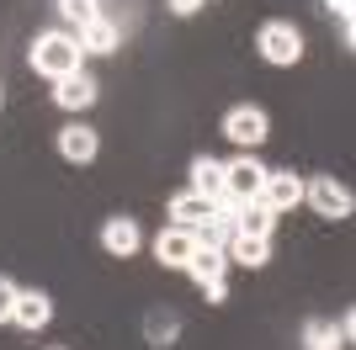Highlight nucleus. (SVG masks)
Wrapping results in <instances>:
<instances>
[{
  "label": "nucleus",
  "mask_w": 356,
  "mask_h": 350,
  "mask_svg": "<svg viewBox=\"0 0 356 350\" xmlns=\"http://www.w3.org/2000/svg\"><path fill=\"white\" fill-rule=\"evenodd\" d=\"M59 154L70 165H90L96 154H102V138H96V128H86V122H70V128H59Z\"/></svg>",
  "instance_id": "1a4fd4ad"
},
{
  "label": "nucleus",
  "mask_w": 356,
  "mask_h": 350,
  "mask_svg": "<svg viewBox=\"0 0 356 350\" xmlns=\"http://www.w3.org/2000/svg\"><path fill=\"white\" fill-rule=\"evenodd\" d=\"M74 43H80V53H112L122 43V32H118V22L96 16V22H86V27L74 32Z\"/></svg>",
  "instance_id": "ddd939ff"
},
{
  "label": "nucleus",
  "mask_w": 356,
  "mask_h": 350,
  "mask_svg": "<svg viewBox=\"0 0 356 350\" xmlns=\"http://www.w3.org/2000/svg\"><path fill=\"white\" fill-rule=\"evenodd\" d=\"M303 202H309L319 218L346 223V218H351V207H356V197H351V186H346V181H335V175H314L309 186H303Z\"/></svg>",
  "instance_id": "7ed1b4c3"
},
{
  "label": "nucleus",
  "mask_w": 356,
  "mask_h": 350,
  "mask_svg": "<svg viewBox=\"0 0 356 350\" xmlns=\"http://www.w3.org/2000/svg\"><path fill=\"white\" fill-rule=\"evenodd\" d=\"M54 350H64V345H54Z\"/></svg>",
  "instance_id": "b1692460"
},
{
  "label": "nucleus",
  "mask_w": 356,
  "mask_h": 350,
  "mask_svg": "<svg viewBox=\"0 0 356 350\" xmlns=\"http://www.w3.org/2000/svg\"><path fill=\"white\" fill-rule=\"evenodd\" d=\"M102 244L112 249V255H134L138 249V223L134 218H106L102 223Z\"/></svg>",
  "instance_id": "dca6fc26"
},
{
  "label": "nucleus",
  "mask_w": 356,
  "mask_h": 350,
  "mask_svg": "<svg viewBox=\"0 0 356 350\" xmlns=\"http://www.w3.org/2000/svg\"><path fill=\"white\" fill-rule=\"evenodd\" d=\"M223 138H229V144H239L245 154H255V149L271 138V122H266V112H261V106H234V112L223 117Z\"/></svg>",
  "instance_id": "39448f33"
},
{
  "label": "nucleus",
  "mask_w": 356,
  "mask_h": 350,
  "mask_svg": "<svg viewBox=\"0 0 356 350\" xmlns=\"http://www.w3.org/2000/svg\"><path fill=\"white\" fill-rule=\"evenodd\" d=\"M54 319V303H48V292H16V313H11V324H22V329H43V324Z\"/></svg>",
  "instance_id": "f8f14e48"
},
{
  "label": "nucleus",
  "mask_w": 356,
  "mask_h": 350,
  "mask_svg": "<svg viewBox=\"0 0 356 350\" xmlns=\"http://www.w3.org/2000/svg\"><path fill=\"white\" fill-rule=\"evenodd\" d=\"M16 292H22V287H16L11 276H0V324H11V313H16Z\"/></svg>",
  "instance_id": "aec40b11"
},
{
  "label": "nucleus",
  "mask_w": 356,
  "mask_h": 350,
  "mask_svg": "<svg viewBox=\"0 0 356 350\" xmlns=\"http://www.w3.org/2000/svg\"><path fill=\"white\" fill-rule=\"evenodd\" d=\"M213 212H218V202H213V197H202V191H181L176 202H170V218H176L181 228H202Z\"/></svg>",
  "instance_id": "9b49d317"
},
{
  "label": "nucleus",
  "mask_w": 356,
  "mask_h": 350,
  "mask_svg": "<svg viewBox=\"0 0 356 350\" xmlns=\"http://www.w3.org/2000/svg\"><path fill=\"white\" fill-rule=\"evenodd\" d=\"M223 255H229V265H250V271H261V265L271 260V244H266V239H250V233H234Z\"/></svg>",
  "instance_id": "4468645a"
},
{
  "label": "nucleus",
  "mask_w": 356,
  "mask_h": 350,
  "mask_svg": "<svg viewBox=\"0 0 356 350\" xmlns=\"http://www.w3.org/2000/svg\"><path fill=\"white\" fill-rule=\"evenodd\" d=\"M303 350H346V340H341V329H335V324L309 319V324H303Z\"/></svg>",
  "instance_id": "a211bd4d"
},
{
  "label": "nucleus",
  "mask_w": 356,
  "mask_h": 350,
  "mask_svg": "<svg viewBox=\"0 0 356 350\" xmlns=\"http://www.w3.org/2000/svg\"><path fill=\"white\" fill-rule=\"evenodd\" d=\"M59 16L80 32L86 22H96V16H102V6H96V0H59Z\"/></svg>",
  "instance_id": "6ab92c4d"
},
{
  "label": "nucleus",
  "mask_w": 356,
  "mask_h": 350,
  "mask_svg": "<svg viewBox=\"0 0 356 350\" xmlns=\"http://www.w3.org/2000/svg\"><path fill=\"white\" fill-rule=\"evenodd\" d=\"M261 181H266V165L255 160V154H239V160L223 165V197L218 207H245L261 197Z\"/></svg>",
  "instance_id": "f03ea898"
},
{
  "label": "nucleus",
  "mask_w": 356,
  "mask_h": 350,
  "mask_svg": "<svg viewBox=\"0 0 356 350\" xmlns=\"http://www.w3.org/2000/svg\"><path fill=\"white\" fill-rule=\"evenodd\" d=\"M271 228H277V212H266L261 202L234 207V233H250V239H271Z\"/></svg>",
  "instance_id": "2eb2a0df"
},
{
  "label": "nucleus",
  "mask_w": 356,
  "mask_h": 350,
  "mask_svg": "<svg viewBox=\"0 0 356 350\" xmlns=\"http://www.w3.org/2000/svg\"><path fill=\"white\" fill-rule=\"evenodd\" d=\"M0 101H6V96H0Z\"/></svg>",
  "instance_id": "393cba45"
},
{
  "label": "nucleus",
  "mask_w": 356,
  "mask_h": 350,
  "mask_svg": "<svg viewBox=\"0 0 356 350\" xmlns=\"http://www.w3.org/2000/svg\"><path fill=\"white\" fill-rule=\"evenodd\" d=\"M192 191H202V197L218 202V197H223V165L208 160V154H197V160H192Z\"/></svg>",
  "instance_id": "f3484780"
},
{
  "label": "nucleus",
  "mask_w": 356,
  "mask_h": 350,
  "mask_svg": "<svg viewBox=\"0 0 356 350\" xmlns=\"http://www.w3.org/2000/svg\"><path fill=\"white\" fill-rule=\"evenodd\" d=\"M192 249H197V228H181V223H170V228L154 239V255H160V265H170V271H186Z\"/></svg>",
  "instance_id": "0eeeda50"
},
{
  "label": "nucleus",
  "mask_w": 356,
  "mask_h": 350,
  "mask_svg": "<svg viewBox=\"0 0 356 350\" xmlns=\"http://www.w3.org/2000/svg\"><path fill=\"white\" fill-rule=\"evenodd\" d=\"M202 6H208V0H170V11H176V16H197Z\"/></svg>",
  "instance_id": "4be33fe9"
},
{
  "label": "nucleus",
  "mask_w": 356,
  "mask_h": 350,
  "mask_svg": "<svg viewBox=\"0 0 356 350\" xmlns=\"http://www.w3.org/2000/svg\"><path fill=\"white\" fill-rule=\"evenodd\" d=\"M202 292H208V303H223V297H229V281H208Z\"/></svg>",
  "instance_id": "5701e85b"
},
{
  "label": "nucleus",
  "mask_w": 356,
  "mask_h": 350,
  "mask_svg": "<svg viewBox=\"0 0 356 350\" xmlns=\"http://www.w3.org/2000/svg\"><path fill=\"white\" fill-rule=\"evenodd\" d=\"M96 80H90L86 69H74V74H64V80H54V101L64 106V112H86V106H96Z\"/></svg>",
  "instance_id": "6e6552de"
},
{
  "label": "nucleus",
  "mask_w": 356,
  "mask_h": 350,
  "mask_svg": "<svg viewBox=\"0 0 356 350\" xmlns=\"http://www.w3.org/2000/svg\"><path fill=\"white\" fill-rule=\"evenodd\" d=\"M255 202L282 218V212L303 207V181H298L293 170H266V181H261V197H255Z\"/></svg>",
  "instance_id": "423d86ee"
},
{
  "label": "nucleus",
  "mask_w": 356,
  "mask_h": 350,
  "mask_svg": "<svg viewBox=\"0 0 356 350\" xmlns=\"http://www.w3.org/2000/svg\"><path fill=\"white\" fill-rule=\"evenodd\" d=\"M186 276H192L197 287L223 281V276H229V255H223V249H213V244H197V249H192V260H186Z\"/></svg>",
  "instance_id": "9d476101"
},
{
  "label": "nucleus",
  "mask_w": 356,
  "mask_h": 350,
  "mask_svg": "<svg viewBox=\"0 0 356 350\" xmlns=\"http://www.w3.org/2000/svg\"><path fill=\"white\" fill-rule=\"evenodd\" d=\"M80 58H86V53H80V43H74V32H38L27 64L38 74H48V80H64V74L80 69Z\"/></svg>",
  "instance_id": "f257e3e1"
},
{
  "label": "nucleus",
  "mask_w": 356,
  "mask_h": 350,
  "mask_svg": "<svg viewBox=\"0 0 356 350\" xmlns=\"http://www.w3.org/2000/svg\"><path fill=\"white\" fill-rule=\"evenodd\" d=\"M255 48H261V58H266V64L287 69V64H298V58H303V32H298L293 22H266V27L255 32Z\"/></svg>",
  "instance_id": "20e7f679"
},
{
  "label": "nucleus",
  "mask_w": 356,
  "mask_h": 350,
  "mask_svg": "<svg viewBox=\"0 0 356 350\" xmlns=\"http://www.w3.org/2000/svg\"><path fill=\"white\" fill-rule=\"evenodd\" d=\"M325 6H330L335 16H341V27H346V43H351V38H356V27H351V0H325Z\"/></svg>",
  "instance_id": "412c9836"
}]
</instances>
